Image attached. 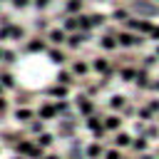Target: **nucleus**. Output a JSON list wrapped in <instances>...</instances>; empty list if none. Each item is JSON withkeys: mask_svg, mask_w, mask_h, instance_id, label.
<instances>
[{"mask_svg": "<svg viewBox=\"0 0 159 159\" xmlns=\"http://www.w3.org/2000/svg\"><path fill=\"white\" fill-rule=\"evenodd\" d=\"M142 40L137 37V35H129V32H122L119 35V45H139Z\"/></svg>", "mask_w": 159, "mask_h": 159, "instance_id": "nucleus-1", "label": "nucleus"}, {"mask_svg": "<svg viewBox=\"0 0 159 159\" xmlns=\"http://www.w3.org/2000/svg\"><path fill=\"white\" fill-rule=\"evenodd\" d=\"M50 40H52V42H65V32H62V30H52V32H50Z\"/></svg>", "mask_w": 159, "mask_h": 159, "instance_id": "nucleus-2", "label": "nucleus"}, {"mask_svg": "<svg viewBox=\"0 0 159 159\" xmlns=\"http://www.w3.org/2000/svg\"><path fill=\"white\" fill-rule=\"evenodd\" d=\"M117 144H129V134H117Z\"/></svg>", "mask_w": 159, "mask_h": 159, "instance_id": "nucleus-3", "label": "nucleus"}, {"mask_svg": "<svg viewBox=\"0 0 159 159\" xmlns=\"http://www.w3.org/2000/svg\"><path fill=\"white\" fill-rule=\"evenodd\" d=\"M17 119H22V122L30 119V112H27V109H17Z\"/></svg>", "mask_w": 159, "mask_h": 159, "instance_id": "nucleus-4", "label": "nucleus"}, {"mask_svg": "<svg viewBox=\"0 0 159 159\" xmlns=\"http://www.w3.org/2000/svg\"><path fill=\"white\" fill-rule=\"evenodd\" d=\"M50 142H52V137H50V134H42V137L37 139V144H45V147H47Z\"/></svg>", "mask_w": 159, "mask_h": 159, "instance_id": "nucleus-5", "label": "nucleus"}, {"mask_svg": "<svg viewBox=\"0 0 159 159\" xmlns=\"http://www.w3.org/2000/svg\"><path fill=\"white\" fill-rule=\"evenodd\" d=\"M124 104V97H112V107H122Z\"/></svg>", "mask_w": 159, "mask_h": 159, "instance_id": "nucleus-6", "label": "nucleus"}, {"mask_svg": "<svg viewBox=\"0 0 159 159\" xmlns=\"http://www.w3.org/2000/svg\"><path fill=\"white\" fill-rule=\"evenodd\" d=\"M119 122H122V119H119V117H109V119H107V127H117V124H119Z\"/></svg>", "mask_w": 159, "mask_h": 159, "instance_id": "nucleus-7", "label": "nucleus"}, {"mask_svg": "<svg viewBox=\"0 0 159 159\" xmlns=\"http://www.w3.org/2000/svg\"><path fill=\"white\" fill-rule=\"evenodd\" d=\"M52 60H55V62H62L65 55H62V52H52Z\"/></svg>", "mask_w": 159, "mask_h": 159, "instance_id": "nucleus-8", "label": "nucleus"}, {"mask_svg": "<svg viewBox=\"0 0 159 159\" xmlns=\"http://www.w3.org/2000/svg\"><path fill=\"white\" fill-rule=\"evenodd\" d=\"M94 67H97V70H107V62H104V60H97Z\"/></svg>", "mask_w": 159, "mask_h": 159, "instance_id": "nucleus-9", "label": "nucleus"}, {"mask_svg": "<svg viewBox=\"0 0 159 159\" xmlns=\"http://www.w3.org/2000/svg\"><path fill=\"white\" fill-rule=\"evenodd\" d=\"M12 5H15V7H25V5H27V0H12Z\"/></svg>", "mask_w": 159, "mask_h": 159, "instance_id": "nucleus-10", "label": "nucleus"}, {"mask_svg": "<svg viewBox=\"0 0 159 159\" xmlns=\"http://www.w3.org/2000/svg\"><path fill=\"white\" fill-rule=\"evenodd\" d=\"M117 157H119L117 152H109V154H107V159H117Z\"/></svg>", "mask_w": 159, "mask_h": 159, "instance_id": "nucleus-11", "label": "nucleus"}, {"mask_svg": "<svg viewBox=\"0 0 159 159\" xmlns=\"http://www.w3.org/2000/svg\"><path fill=\"white\" fill-rule=\"evenodd\" d=\"M35 2H37V5H40V7H45V5H47V2H50V0H35Z\"/></svg>", "mask_w": 159, "mask_h": 159, "instance_id": "nucleus-12", "label": "nucleus"}, {"mask_svg": "<svg viewBox=\"0 0 159 159\" xmlns=\"http://www.w3.org/2000/svg\"><path fill=\"white\" fill-rule=\"evenodd\" d=\"M152 35H154V37H159V27H152Z\"/></svg>", "mask_w": 159, "mask_h": 159, "instance_id": "nucleus-13", "label": "nucleus"}, {"mask_svg": "<svg viewBox=\"0 0 159 159\" xmlns=\"http://www.w3.org/2000/svg\"><path fill=\"white\" fill-rule=\"evenodd\" d=\"M47 159H57V157H47Z\"/></svg>", "mask_w": 159, "mask_h": 159, "instance_id": "nucleus-14", "label": "nucleus"}, {"mask_svg": "<svg viewBox=\"0 0 159 159\" xmlns=\"http://www.w3.org/2000/svg\"><path fill=\"white\" fill-rule=\"evenodd\" d=\"M142 159H152V157H142Z\"/></svg>", "mask_w": 159, "mask_h": 159, "instance_id": "nucleus-15", "label": "nucleus"}, {"mask_svg": "<svg viewBox=\"0 0 159 159\" xmlns=\"http://www.w3.org/2000/svg\"><path fill=\"white\" fill-rule=\"evenodd\" d=\"M157 52H159V47H157Z\"/></svg>", "mask_w": 159, "mask_h": 159, "instance_id": "nucleus-16", "label": "nucleus"}]
</instances>
